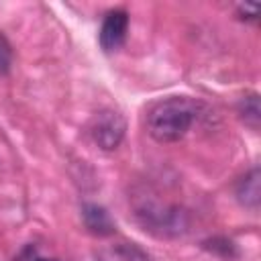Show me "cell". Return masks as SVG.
<instances>
[{
  "label": "cell",
  "instance_id": "6da1fadb",
  "mask_svg": "<svg viewBox=\"0 0 261 261\" xmlns=\"http://www.w3.org/2000/svg\"><path fill=\"white\" fill-rule=\"evenodd\" d=\"M196 118V104L186 96H171L151 106L147 130L157 143H175L186 137Z\"/></svg>",
  "mask_w": 261,
  "mask_h": 261
},
{
  "label": "cell",
  "instance_id": "7a4b0ae2",
  "mask_svg": "<svg viewBox=\"0 0 261 261\" xmlns=\"http://www.w3.org/2000/svg\"><path fill=\"white\" fill-rule=\"evenodd\" d=\"M124 128H126V122L118 112L102 110L92 118L90 135H92L94 143L100 149L112 151V149H116L120 145V141L124 137Z\"/></svg>",
  "mask_w": 261,
  "mask_h": 261
},
{
  "label": "cell",
  "instance_id": "3957f363",
  "mask_svg": "<svg viewBox=\"0 0 261 261\" xmlns=\"http://www.w3.org/2000/svg\"><path fill=\"white\" fill-rule=\"evenodd\" d=\"M128 29V14L124 10H112L104 16L102 29H100V45L104 51H116L124 39Z\"/></svg>",
  "mask_w": 261,
  "mask_h": 261
},
{
  "label": "cell",
  "instance_id": "277c9868",
  "mask_svg": "<svg viewBox=\"0 0 261 261\" xmlns=\"http://www.w3.org/2000/svg\"><path fill=\"white\" fill-rule=\"evenodd\" d=\"M96 261H151L149 253L139 247L137 243H128V241H116V243H108L102 245L96 253H94Z\"/></svg>",
  "mask_w": 261,
  "mask_h": 261
},
{
  "label": "cell",
  "instance_id": "5b68a950",
  "mask_svg": "<svg viewBox=\"0 0 261 261\" xmlns=\"http://www.w3.org/2000/svg\"><path fill=\"white\" fill-rule=\"evenodd\" d=\"M82 220H84L86 230L94 237H110L116 230V224L110 218V214L98 204H84L82 206Z\"/></svg>",
  "mask_w": 261,
  "mask_h": 261
},
{
  "label": "cell",
  "instance_id": "8992f818",
  "mask_svg": "<svg viewBox=\"0 0 261 261\" xmlns=\"http://www.w3.org/2000/svg\"><path fill=\"white\" fill-rule=\"evenodd\" d=\"M237 196L241 200V204L249 206V208H257L259 206V198H261V188H259V169H253L251 173H247L239 186H237Z\"/></svg>",
  "mask_w": 261,
  "mask_h": 261
},
{
  "label": "cell",
  "instance_id": "52a82bcc",
  "mask_svg": "<svg viewBox=\"0 0 261 261\" xmlns=\"http://www.w3.org/2000/svg\"><path fill=\"white\" fill-rule=\"evenodd\" d=\"M239 112L245 120V124H249L251 128L259 126V118H261V108H259V96L257 94H249L243 96L239 102Z\"/></svg>",
  "mask_w": 261,
  "mask_h": 261
},
{
  "label": "cell",
  "instance_id": "ba28073f",
  "mask_svg": "<svg viewBox=\"0 0 261 261\" xmlns=\"http://www.w3.org/2000/svg\"><path fill=\"white\" fill-rule=\"evenodd\" d=\"M10 65H12V49L6 37L0 33V73H8Z\"/></svg>",
  "mask_w": 261,
  "mask_h": 261
},
{
  "label": "cell",
  "instance_id": "9c48e42d",
  "mask_svg": "<svg viewBox=\"0 0 261 261\" xmlns=\"http://www.w3.org/2000/svg\"><path fill=\"white\" fill-rule=\"evenodd\" d=\"M14 261H55V259H49V257L41 255V251H39L37 245H27V247L14 257Z\"/></svg>",
  "mask_w": 261,
  "mask_h": 261
}]
</instances>
